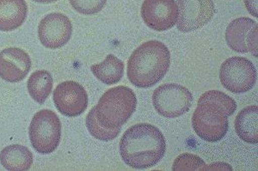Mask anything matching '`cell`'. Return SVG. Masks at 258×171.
Returning <instances> with one entry per match:
<instances>
[{
	"mask_svg": "<svg viewBox=\"0 0 258 171\" xmlns=\"http://www.w3.org/2000/svg\"><path fill=\"white\" fill-rule=\"evenodd\" d=\"M95 77L105 84L117 83L124 74V63L113 54H109L103 62L91 67Z\"/></svg>",
	"mask_w": 258,
	"mask_h": 171,
	"instance_id": "cell-17",
	"label": "cell"
},
{
	"mask_svg": "<svg viewBox=\"0 0 258 171\" xmlns=\"http://www.w3.org/2000/svg\"><path fill=\"white\" fill-rule=\"evenodd\" d=\"M204 170H232V168L225 162H214L213 164L206 165Z\"/></svg>",
	"mask_w": 258,
	"mask_h": 171,
	"instance_id": "cell-22",
	"label": "cell"
},
{
	"mask_svg": "<svg viewBox=\"0 0 258 171\" xmlns=\"http://www.w3.org/2000/svg\"><path fill=\"white\" fill-rule=\"evenodd\" d=\"M231 115L232 113L223 107L200 98L192 117L194 131L205 141H220L227 133Z\"/></svg>",
	"mask_w": 258,
	"mask_h": 171,
	"instance_id": "cell-4",
	"label": "cell"
},
{
	"mask_svg": "<svg viewBox=\"0 0 258 171\" xmlns=\"http://www.w3.org/2000/svg\"><path fill=\"white\" fill-rule=\"evenodd\" d=\"M141 17L152 30L165 31L176 24L178 8L175 0H145Z\"/></svg>",
	"mask_w": 258,
	"mask_h": 171,
	"instance_id": "cell-12",
	"label": "cell"
},
{
	"mask_svg": "<svg viewBox=\"0 0 258 171\" xmlns=\"http://www.w3.org/2000/svg\"><path fill=\"white\" fill-rule=\"evenodd\" d=\"M170 65L168 47L159 41H149L136 48L127 62V77L138 88L155 86L167 73Z\"/></svg>",
	"mask_w": 258,
	"mask_h": 171,
	"instance_id": "cell-2",
	"label": "cell"
},
{
	"mask_svg": "<svg viewBox=\"0 0 258 171\" xmlns=\"http://www.w3.org/2000/svg\"><path fill=\"white\" fill-rule=\"evenodd\" d=\"M107 0H70L71 6L83 15H94L101 12Z\"/></svg>",
	"mask_w": 258,
	"mask_h": 171,
	"instance_id": "cell-21",
	"label": "cell"
},
{
	"mask_svg": "<svg viewBox=\"0 0 258 171\" xmlns=\"http://www.w3.org/2000/svg\"><path fill=\"white\" fill-rule=\"evenodd\" d=\"M56 109L67 117L82 115L88 107V95L80 83L75 81H64L53 92Z\"/></svg>",
	"mask_w": 258,
	"mask_h": 171,
	"instance_id": "cell-9",
	"label": "cell"
},
{
	"mask_svg": "<svg viewBox=\"0 0 258 171\" xmlns=\"http://www.w3.org/2000/svg\"><path fill=\"white\" fill-rule=\"evenodd\" d=\"M0 162L7 170H29L33 164V154L24 145H9L1 150Z\"/></svg>",
	"mask_w": 258,
	"mask_h": 171,
	"instance_id": "cell-15",
	"label": "cell"
},
{
	"mask_svg": "<svg viewBox=\"0 0 258 171\" xmlns=\"http://www.w3.org/2000/svg\"><path fill=\"white\" fill-rule=\"evenodd\" d=\"M27 14L25 0H0V31L8 32L20 28Z\"/></svg>",
	"mask_w": 258,
	"mask_h": 171,
	"instance_id": "cell-14",
	"label": "cell"
},
{
	"mask_svg": "<svg viewBox=\"0 0 258 171\" xmlns=\"http://www.w3.org/2000/svg\"><path fill=\"white\" fill-rule=\"evenodd\" d=\"M31 69V59L19 47H8L0 52V77L8 83H18Z\"/></svg>",
	"mask_w": 258,
	"mask_h": 171,
	"instance_id": "cell-13",
	"label": "cell"
},
{
	"mask_svg": "<svg viewBox=\"0 0 258 171\" xmlns=\"http://www.w3.org/2000/svg\"><path fill=\"white\" fill-rule=\"evenodd\" d=\"M32 1L40 4H51L54 3V2L58 1V0H32Z\"/></svg>",
	"mask_w": 258,
	"mask_h": 171,
	"instance_id": "cell-24",
	"label": "cell"
},
{
	"mask_svg": "<svg viewBox=\"0 0 258 171\" xmlns=\"http://www.w3.org/2000/svg\"><path fill=\"white\" fill-rule=\"evenodd\" d=\"M153 103L159 115L166 118H177L189 110L193 103V96L183 86L166 83L154 91Z\"/></svg>",
	"mask_w": 258,
	"mask_h": 171,
	"instance_id": "cell-6",
	"label": "cell"
},
{
	"mask_svg": "<svg viewBox=\"0 0 258 171\" xmlns=\"http://www.w3.org/2000/svg\"><path fill=\"white\" fill-rule=\"evenodd\" d=\"M53 77L45 70L33 72L28 79L27 88L30 97L37 104H44L53 90Z\"/></svg>",
	"mask_w": 258,
	"mask_h": 171,
	"instance_id": "cell-18",
	"label": "cell"
},
{
	"mask_svg": "<svg viewBox=\"0 0 258 171\" xmlns=\"http://www.w3.org/2000/svg\"><path fill=\"white\" fill-rule=\"evenodd\" d=\"M86 127L91 136L102 141H110L117 138L120 133V127L109 129L103 127L97 120L96 107L92 108L86 117Z\"/></svg>",
	"mask_w": 258,
	"mask_h": 171,
	"instance_id": "cell-19",
	"label": "cell"
},
{
	"mask_svg": "<svg viewBox=\"0 0 258 171\" xmlns=\"http://www.w3.org/2000/svg\"><path fill=\"white\" fill-rule=\"evenodd\" d=\"M244 4L247 11L255 18H258L257 0H244Z\"/></svg>",
	"mask_w": 258,
	"mask_h": 171,
	"instance_id": "cell-23",
	"label": "cell"
},
{
	"mask_svg": "<svg viewBox=\"0 0 258 171\" xmlns=\"http://www.w3.org/2000/svg\"><path fill=\"white\" fill-rule=\"evenodd\" d=\"M206 163L200 156L183 153L177 156L173 162L174 171L204 170Z\"/></svg>",
	"mask_w": 258,
	"mask_h": 171,
	"instance_id": "cell-20",
	"label": "cell"
},
{
	"mask_svg": "<svg viewBox=\"0 0 258 171\" xmlns=\"http://www.w3.org/2000/svg\"><path fill=\"white\" fill-rule=\"evenodd\" d=\"M220 83L229 92L240 94L249 92L256 82V70L253 63L243 57H232L220 66Z\"/></svg>",
	"mask_w": 258,
	"mask_h": 171,
	"instance_id": "cell-7",
	"label": "cell"
},
{
	"mask_svg": "<svg viewBox=\"0 0 258 171\" xmlns=\"http://www.w3.org/2000/svg\"><path fill=\"white\" fill-rule=\"evenodd\" d=\"M177 29L183 33L199 30L211 21L215 13L213 0H176Z\"/></svg>",
	"mask_w": 258,
	"mask_h": 171,
	"instance_id": "cell-8",
	"label": "cell"
},
{
	"mask_svg": "<svg viewBox=\"0 0 258 171\" xmlns=\"http://www.w3.org/2000/svg\"><path fill=\"white\" fill-rule=\"evenodd\" d=\"M258 108L256 105L242 109L235 120V130L238 137L249 144L258 143Z\"/></svg>",
	"mask_w": 258,
	"mask_h": 171,
	"instance_id": "cell-16",
	"label": "cell"
},
{
	"mask_svg": "<svg viewBox=\"0 0 258 171\" xmlns=\"http://www.w3.org/2000/svg\"><path fill=\"white\" fill-rule=\"evenodd\" d=\"M30 142L40 154L53 152L61 139V122L59 116L49 109L36 113L29 128Z\"/></svg>",
	"mask_w": 258,
	"mask_h": 171,
	"instance_id": "cell-5",
	"label": "cell"
},
{
	"mask_svg": "<svg viewBox=\"0 0 258 171\" xmlns=\"http://www.w3.org/2000/svg\"><path fill=\"white\" fill-rule=\"evenodd\" d=\"M257 23L248 18L235 19L226 31L228 47L237 53H251L257 57Z\"/></svg>",
	"mask_w": 258,
	"mask_h": 171,
	"instance_id": "cell-10",
	"label": "cell"
},
{
	"mask_svg": "<svg viewBox=\"0 0 258 171\" xmlns=\"http://www.w3.org/2000/svg\"><path fill=\"white\" fill-rule=\"evenodd\" d=\"M73 25L62 13H50L39 24L40 42L48 49H58L70 41Z\"/></svg>",
	"mask_w": 258,
	"mask_h": 171,
	"instance_id": "cell-11",
	"label": "cell"
},
{
	"mask_svg": "<svg viewBox=\"0 0 258 171\" xmlns=\"http://www.w3.org/2000/svg\"><path fill=\"white\" fill-rule=\"evenodd\" d=\"M137 98L126 86L109 89L96 106L97 120L103 127L115 129L123 126L135 113Z\"/></svg>",
	"mask_w": 258,
	"mask_h": 171,
	"instance_id": "cell-3",
	"label": "cell"
},
{
	"mask_svg": "<svg viewBox=\"0 0 258 171\" xmlns=\"http://www.w3.org/2000/svg\"><path fill=\"white\" fill-rule=\"evenodd\" d=\"M166 141L161 131L148 123L126 130L120 142V154L126 165L134 168L155 166L164 157Z\"/></svg>",
	"mask_w": 258,
	"mask_h": 171,
	"instance_id": "cell-1",
	"label": "cell"
}]
</instances>
